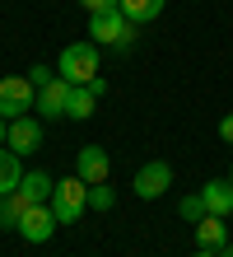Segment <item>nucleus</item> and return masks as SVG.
<instances>
[{
    "instance_id": "nucleus-3",
    "label": "nucleus",
    "mask_w": 233,
    "mask_h": 257,
    "mask_svg": "<svg viewBox=\"0 0 233 257\" xmlns=\"http://www.w3.org/2000/svg\"><path fill=\"white\" fill-rule=\"evenodd\" d=\"M84 206H89V183H84L80 173H75V178H61L56 192H52V210H56V220H61V224L80 220V215H84Z\"/></svg>"
},
{
    "instance_id": "nucleus-4",
    "label": "nucleus",
    "mask_w": 233,
    "mask_h": 257,
    "mask_svg": "<svg viewBox=\"0 0 233 257\" xmlns=\"http://www.w3.org/2000/svg\"><path fill=\"white\" fill-rule=\"evenodd\" d=\"M33 98H38V89H33L28 75H5V80H0V117H5V122L33 112Z\"/></svg>"
},
{
    "instance_id": "nucleus-13",
    "label": "nucleus",
    "mask_w": 233,
    "mask_h": 257,
    "mask_svg": "<svg viewBox=\"0 0 233 257\" xmlns=\"http://www.w3.org/2000/svg\"><path fill=\"white\" fill-rule=\"evenodd\" d=\"M19 183H24V164H19V155L0 145V196H5V192H14Z\"/></svg>"
},
{
    "instance_id": "nucleus-11",
    "label": "nucleus",
    "mask_w": 233,
    "mask_h": 257,
    "mask_svg": "<svg viewBox=\"0 0 233 257\" xmlns=\"http://www.w3.org/2000/svg\"><path fill=\"white\" fill-rule=\"evenodd\" d=\"M228 243V229L219 215H200L196 220V248H224Z\"/></svg>"
},
{
    "instance_id": "nucleus-8",
    "label": "nucleus",
    "mask_w": 233,
    "mask_h": 257,
    "mask_svg": "<svg viewBox=\"0 0 233 257\" xmlns=\"http://www.w3.org/2000/svg\"><path fill=\"white\" fill-rule=\"evenodd\" d=\"M56 224H61V220H56L52 201H42V206H28V210H24V220L14 224V229H19L28 243H47V238L56 234Z\"/></svg>"
},
{
    "instance_id": "nucleus-17",
    "label": "nucleus",
    "mask_w": 233,
    "mask_h": 257,
    "mask_svg": "<svg viewBox=\"0 0 233 257\" xmlns=\"http://www.w3.org/2000/svg\"><path fill=\"white\" fill-rule=\"evenodd\" d=\"M177 215L196 224L200 215H210V210H205V201H200V192H191V196H182V201H177Z\"/></svg>"
},
{
    "instance_id": "nucleus-15",
    "label": "nucleus",
    "mask_w": 233,
    "mask_h": 257,
    "mask_svg": "<svg viewBox=\"0 0 233 257\" xmlns=\"http://www.w3.org/2000/svg\"><path fill=\"white\" fill-rule=\"evenodd\" d=\"M121 14L140 28V24H149V19H159V14H163V0H121Z\"/></svg>"
},
{
    "instance_id": "nucleus-20",
    "label": "nucleus",
    "mask_w": 233,
    "mask_h": 257,
    "mask_svg": "<svg viewBox=\"0 0 233 257\" xmlns=\"http://www.w3.org/2000/svg\"><path fill=\"white\" fill-rule=\"evenodd\" d=\"M28 80H33V89H42L47 80H52V70H47V66H33V70H28Z\"/></svg>"
},
{
    "instance_id": "nucleus-1",
    "label": "nucleus",
    "mask_w": 233,
    "mask_h": 257,
    "mask_svg": "<svg viewBox=\"0 0 233 257\" xmlns=\"http://www.w3.org/2000/svg\"><path fill=\"white\" fill-rule=\"evenodd\" d=\"M89 38L121 52V47H131V42H135V24L121 10H103V14H89Z\"/></svg>"
},
{
    "instance_id": "nucleus-14",
    "label": "nucleus",
    "mask_w": 233,
    "mask_h": 257,
    "mask_svg": "<svg viewBox=\"0 0 233 257\" xmlns=\"http://www.w3.org/2000/svg\"><path fill=\"white\" fill-rule=\"evenodd\" d=\"M24 210H28V196L14 187V192H5L0 196V229H14V224L24 220Z\"/></svg>"
},
{
    "instance_id": "nucleus-25",
    "label": "nucleus",
    "mask_w": 233,
    "mask_h": 257,
    "mask_svg": "<svg viewBox=\"0 0 233 257\" xmlns=\"http://www.w3.org/2000/svg\"><path fill=\"white\" fill-rule=\"evenodd\" d=\"M228 183H233V173H228Z\"/></svg>"
},
{
    "instance_id": "nucleus-24",
    "label": "nucleus",
    "mask_w": 233,
    "mask_h": 257,
    "mask_svg": "<svg viewBox=\"0 0 233 257\" xmlns=\"http://www.w3.org/2000/svg\"><path fill=\"white\" fill-rule=\"evenodd\" d=\"M5 131H10V122H5V117H0V145H5Z\"/></svg>"
},
{
    "instance_id": "nucleus-22",
    "label": "nucleus",
    "mask_w": 233,
    "mask_h": 257,
    "mask_svg": "<svg viewBox=\"0 0 233 257\" xmlns=\"http://www.w3.org/2000/svg\"><path fill=\"white\" fill-rule=\"evenodd\" d=\"M219 141H228V145H233V112H228L224 122H219Z\"/></svg>"
},
{
    "instance_id": "nucleus-19",
    "label": "nucleus",
    "mask_w": 233,
    "mask_h": 257,
    "mask_svg": "<svg viewBox=\"0 0 233 257\" xmlns=\"http://www.w3.org/2000/svg\"><path fill=\"white\" fill-rule=\"evenodd\" d=\"M89 14H103V10H121V0H80Z\"/></svg>"
},
{
    "instance_id": "nucleus-5",
    "label": "nucleus",
    "mask_w": 233,
    "mask_h": 257,
    "mask_svg": "<svg viewBox=\"0 0 233 257\" xmlns=\"http://www.w3.org/2000/svg\"><path fill=\"white\" fill-rule=\"evenodd\" d=\"M70 80L66 75H52L42 89H38V98H33V112L38 117H47V122H56V117H66V103H70Z\"/></svg>"
},
{
    "instance_id": "nucleus-2",
    "label": "nucleus",
    "mask_w": 233,
    "mask_h": 257,
    "mask_svg": "<svg viewBox=\"0 0 233 257\" xmlns=\"http://www.w3.org/2000/svg\"><path fill=\"white\" fill-rule=\"evenodd\" d=\"M56 75H66L70 84H89L98 75V42H70L56 61Z\"/></svg>"
},
{
    "instance_id": "nucleus-7",
    "label": "nucleus",
    "mask_w": 233,
    "mask_h": 257,
    "mask_svg": "<svg viewBox=\"0 0 233 257\" xmlns=\"http://www.w3.org/2000/svg\"><path fill=\"white\" fill-rule=\"evenodd\" d=\"M131 187H135V196H140V201H159V196L173 187V169H168L163 159H149L145 169L135 173V183H131Z\"/></svg>"
},
{
    "instance_id": "nucleus-6",
    "label": "nucleus",
    "mask_w": 233,
    "mask_h": 257,
    "mask_svg": "<svg viewBox=\"0 0 233 257\" xmlns=\"http://www.w3.org/2000/svg\"><path fill=\"white\" fill-rule=\"evenodd\" d=\"M5 145L14 150V155H38L42 150V122H38V112H24V117H14L10 131H5Z\"/></svg>"
},
{
    "instance_id": "nucleus-10",
    "label": "nucleus",
    "mask_w": 233,
    "mask_h": 257,
    "mask_svg": "<svg viewBox=\"0 0 233 257\" xmlns=\"http://www.w3.org/2000/svg\"><path fill=\"white\" fill-rule=\"evenodd\" d=\"M200 201H205L210 215L228 220V215H233V183H228V178H210V183L200 187Z\"/></svg>"
},
{
    "instance_id": "nucleus-9",
    "label": "nucleus",
    "mask_w": 233,
    "mask_h": 257,
    "mask_svg": "<svg viewBox=\"0 0 233 257\" xmlns=\"http://www.w3.org/2000/svg\"><path fill=\"white\" fill-rule=\"evenodd\" d=\"M75 173L84 178V183H107V173H112V159H107V150L103 145H84L80 155H75Z\"/></svg>"
},
{
    "instance_id": "nucleus-23",
    "label": "nucleus",
    "mask_w": 233,
    "mask_h": 257,
    "mask_svg": "<svg viewBox=\"0 0 233 257\" xmlns=\"http://www.w3.org/2000/svg\"><path fill=\"white\" fill-rule=\"evenodd\" d=\"M191 257H233V252H224V248H196Z\"/></svg>"
},
{
    "instance_id": "nucleus-18",
    "label": "nucleus",
    "mask_w": 233,
    "mask_h": 257,
    "mask_svg": "<svg viewBox=\"0 0 233 257\" xmlns=\"http://www.w3.org/2000/svg\"><path fill=\"white\" fill-rule=\"evenodd\" d=\"M89 206H93V210H112V206H117V192L107 187V183H93V187H89Z\"/></svg>"
},
{
    "instance_id": "nucleus-16",
    "label": "nucleus",
    "mask_w": 233,
    "mask_h": 257,
    "mask_svg": "<svg viewBox=\"0 0 233 257\" xmlns=\"http://www.w3.org/2000/svg\"><path fill=\"white\" fill-rule=\"evenodd\" d=\"M93 103H98V98L89 94V84H75V89H70V103H66V117L84 122V117H93Z\"/></svg>"
},
{
    "instance_id": "nucleus-21",
    "label": "nucleus",
    "mask_w": 233,
    "mask_h": 257,
    "mask_svg": "<svg viewBox=\"0 0 233 257\" xmlns=\"http://www.w3.org/2000/svg\"><path fill=\"white\" fill-rule=\"evenodd\" d=\"M89 94H93V98L107 94V80H103V75H93V80H89Z\"/></svg>"
},
{
    "instance_id": "nucleus-12",
    "label": "nucleus",
    "mask_w": 233,
    "mask_h": 257,
    "mask_svg": "<svg viewBox=\"0 0 233 257\" xmlns=\"http://www.w3.org/2000/svg\"><path fill=\"white\" fill-rule=\"evenodd\" d=\"M19 192L28 196V206H42V201H52V192H56V178H47V173H24Z\"/></svg>"
}]
</instances>
